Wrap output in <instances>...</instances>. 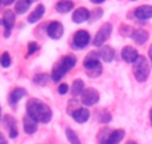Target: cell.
I'll use <instances>...</instances> for the list:
<instances>
[{
	"label": "cell",
	"mask_w": 152,
	"mask_h": 144,
	"mask_svg": "<svg viewBox=\"0 0 152 144\" xmlns=\"http://www.w3.org/2000/svg\"><path fill=\"white\" fill-rule=\"evenodd\" d=\"M38 50H39V43L38 42H30L27 45V58L31 57L32 54H35Z\"/></svg>",
	"instance_id": "30"
},
{
	"label": "cell",
	"mask_w": 152,
	"mask_h": 144,
	"mask_svg": "<svg viewBox=\"0 0 152 144\" xmlns=\"http://www.w3.org/2000/svg\"><path fill=\"white\" fill-rule=\"evenodd\" d=\"M100 101V93L97 92V89L94 88H85V90L81 94V104L83 107L89 108V107H94Z\"/></svg>",
	"instance_id": "6"
},
{
	"label": "cell",
	"mask_w": 152,
	"mask_h": 144,
	"mask_svg": "<svg viewBox=\"0 0 152 144\" xmlns=\"http://www.w3.org/2000/svg\"><path fill=\"white\" fill-rule=\"evenodd\" d=\"M45 12H46V7L43 6V4H38L37 7H35L34 10H32V12L28 15V18H27V22L31 24H35L38 23L40 19L43 18V15H45Z\"/></svg>",
	"instance_id": "17"
},
{
	"label": "cell",
	"mask_w": 152,
	"mask_h": 144,
	"mask_svg": "<svg viewBox=\"0 0 152 144\" xmlns=\"http://www.w3.org/2000/svg\"><path fill=\"white\" fill-rule=\"evenodd\" d=\"M70 116L73 117V120H74L75 123H78V124H85V123H88L90 118V110L86 107H80Z\"/></svg>",
	"instance_id": "9"
},
{
	"label": "cell",
	"mask_w": 152,
	"mask_h": 144,
	"mask_svg": "<svg viewBox=\"0 0 152 144\" xmlns=\"http://www.w3.org/2000/svg\"><path fill=\"white\" fill-rule=\"evenodd\" d=\"M74 10V3L72 0H59L57 4H55V11L58 14H69L70 11Z\"/></svg>",
	"instance_id": "20"
},
{
	"label": "cell",
	"mask_w": 152,
	"mask_h": 144,
	"mask_svg": "<svg viewBox=\"0 0 152 144\" xmlns=\"http://www.w3.org/2000/svg\"><path fill=\"white\" fill-rule=\"evenodd\" d=\"M3 121H4L6 128L8 129V136L11 139H16L18 135H19V132H18V127H16V121H15V118L10 115H6L3 117Z\"/></svg>",
	"instance_id": "14"
},
{
	"label": "cell",
	"mask_w": 152,
	"mask_h": 144,
	"mask_svg": "<svg viewBox=\"0 0 152 144\" xmlns=\"http://www.w3.org/2000/svg\"><path fill=\"white\" fill-rule=\"evenodd\" d=\"M86 74L90 78H97L102 74V64L100 61V53L98 51H90L85 57L82 64Z\"/></svg>",
	"instance_id": "2"
},
{
	"label": "cell",
	"mask_w": 152,
	"mask_h": 144,
	"mask_svg": "<svg viewBox=\"0 0 152 144\" xmlns=\"http://www.w3.org/2000/svg\"><path fill=\"white\" fill-rule=\"evenodd\" d=\"M98 53H100V59L102 61V62H105V64L113 62V59H115V57H116L115 49H113L112 46H106V45L101 46Z\"/></svg>",
	"instance_id": "13"
},
{
	"label": "cell",
	"mask_w": 152,
	"mask_h": 144,
	"mask_svg": "<svg viewBox=\"0 0 152 144\" xmlns=\"http://www.w3.org/2000/svg\"><path fill=\"white\" fill-rule=\"evenodd\" d=\"M66 74L65 73V70L62 69V66L59 65V62H57V64L54 65V67H53L51 70V81H54V82H59L63 78V75Z\"/></svg>",
	"instance_id": "25"
},
{
	"label": "cell",
	"mask_w": 152,
	"mask_h": 144,
	"mask_svg": "<svg viewBox=\"0 0 152 144\" xmlns=\"http://www.w3.org/2000/svg\"><path fill=\"white\" fill-rule=\"evenodd\" d=\"M131 1H136V0H131Z\"/></svg>",
	"instance_id": "45"
},
{
	"label": "cell",
	"mask_w": 152,
	"mask_h": 144,
	"mask_svg": "<svg viewBox=\"0 0 152 144\" xmlns=\"http://www.w3.org/2000/svg\"><path fill=\"white\" fill-rule=\"evenodd\" d=\"M148 58L149 59H152V45L149 46V49H148Z\"/></svg>",
	"instance_id": "38"
},
{
	"label": "cell",
	"mask_w": 152,
	"mask_h": 144,
	"mask_svg": "<svg viewBox=\"0 0 152 144\" xmlns=\"http://www.w3.org/2000/svg\"><path fill=\"white\" fill-rule=\"evenodd\" d=\"M149 72H151V65H149L148 59L143 55H139V58L133 64V75L139 82H145L149 77Z\"/></svg>",
	"instance_id": "3"
},
{
	"label": "cell",
	"mask_w": 152,
	"mask_h": 144,
	"mask_svg": "<svg viewBox=\"0 0 152 144\" xmlns=\"http://www.w3.org/2000/svg\"><path fill=\"white\" fill-rule=\"evenodd\" d=\"M31 3H32L31 0H16V3H15V14L18 15L26 14L30 10V7H31Z\"/></svg>",
	"instance_id": "23"
},
{
	"label": "cell",
	"mask_w": 152,
	"mask_h": 144,
	"mask_svg": "<svg viewBox=\"0 0 152 144\" xmlns=\"http://www.w3.org/2000/svg\"><path fill=\"white\" fill-rule=\"evenodd\" d=\"M110 132H112V131H110L109 128H102V129L98 132V135H97V141H98V144H105L106 140H108V137H109Z\"/></svg>",
	"instance_id": "29"
},
{
	"label": "cell",
	"mask_w": 152,
	"mask_h": 144,
	"mask_svg": "<svg viewBox=\"0 0 152 144\" xmlns=\"http://www.w3.org/2000/svg\"><path fill=\"white\" fill-rule=\"evenodd\" d=\"M32 81H34V84L38 85V86H47L49 82L51 81V75L47 74V73H38V74L34 75Z\"/></svg>",
	"instance_id": "24"
},
{
	"label": "cell",
	"mask_w": 152,
	"mask_h": 144,
	"mask_svg": "<svg viewBox=\"0 0 152 144\" xmlns=\"http://www.w3.org/2000/svg\"><path fill=\"white\" fill-rule=\"evenodd\" d=\"M31 1H32V3H34V1H38V0H31Z\"/></svg>",
	"instance_id": "42"
},
{
	"label": "cell",
	"mask_w": 152,
	"mask_h": 144,
	"mask_svg": "<svg viewBox=\"0 0 152 144\" xmlns=\"http://www.w3.org/2000/svg\"><path fill=\"white\" fill-rule=\"evenodd\" d=\"M85 90V82L82 80H74L73 81L72 86H70V93H72L73 97H78V96L82 94V92Z\"/></svg>",
	"instance_id": "22"
},
{
	"label": "cell",
	"mask_w": 152,
	"mask_h": 144,
	"mask_svg": "<svg viewBox=\"0 0 152 144\" xmlns=\"http://www.w3.org/2000/svg\"><path fill=\"white\" fill-rule=\"evenodd\" d=\"M46 32H47V35H49V38H51V39H54V40H58L62 38L63 32H65V27H63V24L61 23V22L53 20V22H50V23L47 24Z\"/></svg>",
	"instance_id": "8"
},
{
	"label": "cell",
	"mask_w": 152,
	"mask_h": 144,
	"mask_svg": "<svg viewBox=\"0 0 152 144\" xmlns=\"http://www.w3.org/2000/svg\"><path fill=\"white\" fill-rule=\"evenodd\" d=\"M12 64V59H11V55H10L8 51H4L3 54L0 55V66L4 67V69H8Z\"/></svg>",
	"instance_id": "28"
},
{
	"label": "cell",
	"mask_w": 152,
	"mask_h": 144,
	"mask_svg": "<svg viewBox=\"0 0 152 144\" xmlns=\"http://www.w3.org/2000/svg\"><path fill=\"white\" fill-rule=\"evenodd\" d=\"M112 30H113V26L112 23H104L102 26L98 29V31L96 32L94 35V39H93V45L96 47H101L105 45V42L109 39L110 34H112Z\"/></svg>",
	"instance_id": "4"
},
{
	"label": "cell",
	"mask_w": 152,
	"mask_h": 144,
	"mask_svg": "<svg viewBox=\"0 0 152 144\" xmlns=\"http://www.w3.org/2000/svg\"><path fill=\"white\" fill-rule=\"evenodd\" d=\"M131 38H132V40L136 45H144L147 40H148L149 34H148V31H145V30L137 29V30H133Z\"/></svg>",
	"instance_id": "19"
},
{
	"label": "cell",
	"mask_w": 152,
	"mask_h": 144,
	"mask_svg": "<svg viewBox=\"0 0 152 144\" xmlns=\"http://www.w3.org/2000/svg\"><path fill=\"white\" fill-rule=\"evenodd\" d=\"M149 123H151V125H152V108L149 109Z\"/></svg>",
	"instance_id": "39"
},
{
	"label": "cell",
	"mask_w": 152,
	"mask_h": 144,
	"mask_svg": "<svg viewBox=\"0 0 152 144\" xmlns=\"http://www.w3.org/2000/svg\"><path fill=\"white\" fill-rule=\"evenodd\" d=\"M15 1H16V0H1V4H3V6H11Z\"/></svg>",
	"instance_id": "35"
},
{
	"label": "cell",
	"mask_w": 152,
	"mask_h": 144,
	"mask_svg": "<svg viewBox=\"0 0 152 144\" xmlns=\"http://www.w3.org/2000/svg\"><path fill=\"white\" fill-rule=\"evenodd\" d=\"M102 15H104V11H102V10H101V8H96L94 11L90 12V19H89V20L93 23V22H96V20L100 19Z\"/></svg>",
	"instance_id": "32"
},
{
	"label": "cell",
	"mask_w": 152,
	"mask_h": 144,
	"mask_svg": "<svg viewBox=\"0 0 152 144\" xmlns=\"http://www.w3.org/2000/svg\"><path fill=\"white\" fill-rule=\"evenodd\" d=\"M126 144H137V143L135 140H129V141H126Z\"/></svg>",
	"instance_id": "40"
},
{
	"label": "cell",
	"mask_w": 152,
	"mask_h": 144,
	"mask_svg": "<svg viewBox=\"0 0 152 144\" xmlns=\"http://www.w3.org/2000/svg\"><path fill=\"white\" fill-rule=\"evenodd\" d=\"M0 121H1V107H0Z\"/></svg>",
	"instance_id": "41"
},
{
	"label": "cell",
	"mask_w": 152,
	"mask_h": 144,
	"mask_svg": "<svg viewBox=\"0 0 152 144\" xmlns=\"http://www.w3.org/2000/svg\"><path fill=\"white\" fill-rule=\"evenodd\" d=\"M151 66H152V59H151Z\"/></svg>",
	"instance_id": "44"
},
{
	"label": "cell",
	"mask_w": 152,
	"mask_h": 144,
	"mask_svg": "<svg viewBox=\"0 0 152 144\" xmlns=\"http://www.w3.org/2000/svg\"><path fill=\"white\" fill-rule=\"evenodd\" d=\"M38 123L35 118H32L30 115H24L23 117V131L27 133V135H34L38 131Z\"/></svg>",
	"instance_id": "12"
},
{
	"label": "cell",
	"mask_w": 152,
	"mask_h": 144,
	"mask_svg": "<svg viewBox=\"0 0 152 144\" xmlns=\"http://www.w3.org/2000/svg\"><path fill=\"white\" fill-rule=\"evenodd\" d=\"M139 51L132 46H125L121 50V58L126 64H135V61L139 58Z\"/></svg>",
	"instance_id": "11"
},
{
	"label": "cell",
	"mask_w": 152,
	"mask_h": 144,
	"mask_svg": "<svg viewBox=\"0 0 152 144\" xmlns=\"http://www.w3.org/2000/svg\"><path fill=\"white\" fill-rule=\"evenodd\" d=\"M90 43V34L86 30H78L74 32L72 39V46L73 49L77 50H83Z\"/></svg>",
	"instance_id": "5"
},
{
	"label": "cell",
	"mask_w": 152,
	"mask_h": 144,
	"mask_svg": "<svg viewBox=\"0 0 152 144\" xmlns=\"http://www.w3.org/2000/svg\"><path fill=\"white\" fill-rule=\"evenodd\" d=\"M0 144H8V141H7L6 136H4L1 132H0Z\"/></svg>",
	"instance_id": "36"
},
{
	"label": "cell",
	"mask_w": 152,
	"mask_h": 144,
	"mask_svg": "<svg viewBox=\"0 0 152 144\" xmlns=\"http://www.w3.org/2000/svg\"><path fill=\"white\" fill-rule=\"evenodd\" d=\"M78 108H80V105H78V102L74 100V97H73L72 100H70V102H69V107H67V113L72 115V113L74 112L75 109H78Z\"/></svg>",
	"instance_id": "33"
},
{
	"label": "cell",
	"mask_w": 152,
	"mask_h": 144,
	"mask_svg": "<svg viewBox=\"0 0 152 144\" xmlns=\"http://www.w3.org/2000/svg\"><path fill=\"white\" fill-rule=\"evenodd\" d=\"M90 1H92L93 4H102L105 0H90Z\"/></svg>",
	"instance_id": "37"
},
{
	"label": "cell",
	"mask_w": 152,
	"mask_h": 144,
	"mask_svg": "<svg viewBox=\"0 0 152 144\" xmlns=\"http://www.w3.org/2000/svg\"><path fill=\"white\" fill-rule=\"evenodd\" d=\"M58 62H59V65L62 66V69L65 70V73L67 74V73L77 65V57L73 55V54H67V55H65V57L61 58Z\"/></svg>",
	"instance_id": "16"
},
{
	"label": "cell",
	"mask_w": 152,
	"mask_h": 144,
	"mask_svg": "<svg viewBox=\"0 0 152 144\" xmlns=\"http://www.w3.org/2000/svg\"><path fill=\"white\" fill-rule=\"evenodd\" d=\"M124 136H125V131L124 129H115L110 132L109 137H108L105 144H120L123 141Z\"/></svg>",
	"instance_id": "21"
},
{
	"label": "cell",
	"mask_w": 152,
	"mask_h": 144,
	"mask_svg": "<svg viewBox=\"0 0 152 144\" xmlns=\"http://www.w3.org/2000/svg\"><path fill=\"white\" fill-rule=\"evenodd\" d=\"M135 18L139 20H149L152 19V6H148V4H144V6H140L135 10Z\"/></svg>",
	"instance_id": "15"
},
{
	"label": "cell",
	"mask_w": 152,
	"mask_h": 144,
	"mask_svg": "<svg viewBox=\"0 0 152 144\" xmlns=\"http://www.w3.org/2000/svg\"><path fill=\"white\" fill-rule=\"evenodd\" d=\"M0 6H1V0H0Z\"/></svg>",
	"instance_id": "43"
},
{
	"label": "cell",
	"mask_w": 152,
	"mask_h": 144,
	"mask_svg": "<svg viewBox=\"0 0 152 144\" xmlns=\"http://www.w3.org/2000/svg\"><path fill=\"white\" fill-rule=\"evenodd\" d=\"M97 118H98L100 123H102V124H108V123L112 121V115H110L109 110L101 109L100 112H98V115H97Z\"/></svg>",
	"instance_id": "27"
},
{
	"label": "cell",
	"mask_w": 152,
	"mask_h": 144,
	"mask_svg": "<svg viewBox=\"0 0 152 144\" xmlns=\"http://www.w3.org/2000/svg\"><path fill=\"white\" fill-rule=\"evenodd\" d=\"M65 135H66V139L70 144H81V140H80V137H78V135L72 128H66V129H65Z\"/></svg>",
	"instance_id": "26"
},
{
	"label": "cell",
	"mask_w": 152,
	"mask_h": 144,
	"mask_svg": "<svg viewBox=\"0 0 152 144\" xmlns=\"http://www.w3.org/2000/svg\"><path fill=\"white\" fill-rule=\"evenodd\" d=\"M90 19V11L85 7H80V8H75L74 12L72 15V20L75 24H81L85 23L86 20Z\"/></svg>",
	"instance_id": "10"
},
{
	"label": "cell",
	"mask_w": 152,
	"mask_h": 144,
	"mask_svg": "<svg viewBox=\"0 0 152 144\" xmlns=\"http://www.w3.org/2000/svg\"><path fill=\"white\" fill-rule=\"evenodd\" d=\"M15 23H16V14H15V11L6 10L3 14V19H1V24L4 27V37L6 38L10 37L12 29L15 27Z\"/></svg>",
	"instance_id": "7"
},
{
	"label": "cell",
	"mask_w": 152,
	"mask_h": 144,
	"mask_svg": "<svg viewBox=\"0 0 152 144\" xmlns=\"http://www.w3.org/2000/svg\"><path fill=\"white\" fill-rule=\"evenodd\" d=\"M26 94H27V92L24 88H15L8 96V102L11 105H16L22 98L26 97Z\"/></svg>",
	"instance_id": "18"
},
{
	"label": "cell",
	"mask_w": 152,
	"mask_h": 144,
	"mask_svg": "<svg viewBox=\"0 0 152 144\" xmlns=\"http://www.w3.org/2000/svg\"><path fill=\"white\" fill-rule=\"evenodd\" d=\"M26 113L40 124H49L53 118V110L46 102L39 98H31L26 104Z\"/></svg>",
	"instance_id": "1"
},
{
	"label": "cell",
	"mask_w": 152,
	"mask_h": 144,
	"mask_svg": "<svg viewBox=\"0 0 152 144\" xmlns=\"http://www.w3.org/2000/svg\"><path fill=\"white\" fill-rule=\"evenodd\" d=\"M70 92V86L65 82V84H61L59 85V88H58V93H59L61 96H65V94H67V93Z\"/></svg>",
	"instance_id": "34"
},
{
	"label": "cell",
	"mask_w": 152,
	"mask_h": 144,
	"mask_svg": "<svg viewBox=\"0 0 152 144\" xmlns=\"http://www.w3.org/2000/svg\"><path fill=\"white\" fill-rule=\"evenodd\" d=\"M118 32H120L123 37H131L132 32H133V30H132V27L126 26V24H121V27L118 29Z\"/></svg>",
	"instance_id": "31"
}]
</instances>
